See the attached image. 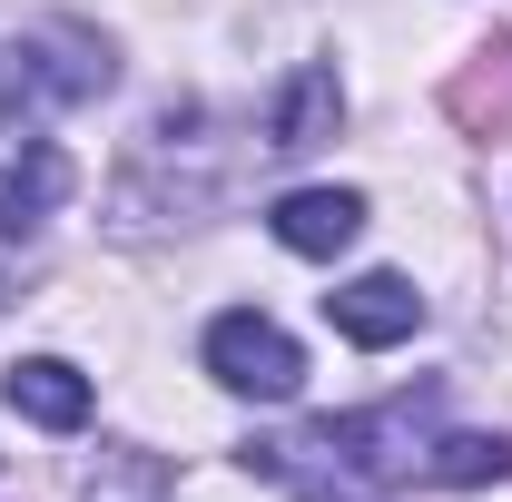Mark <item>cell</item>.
<instances>
[{
  "label": "cell",
  "instance_id": "6da1fadb",
  "mask_svg": "<svg viewBox=\"0 0 512 502\" xmlns=\"http://www.w3.org/2000/svg\"><path fill=\"white\" fill-rule=\"evenodd\" d=\"M237 463L266 473V483H286V493H306V502H384V483L424 473V404L335 414V424H316V434L247 443Z\"/></svg>",
  "mask_w": 512,
  "mask_h": 502
},
{
  "label": "cell",
  "instance_id": "7a4b0ae2",
  "mask_svg": "<svg viewBox=\"0 0 512 502\" xmlns=\"http://www.w3.org/2000/svg\"><path fill=\"white\" fill-rule=\"evenodd\" d=\"M109 79H119V60H109L99 30H79V20H30L20 50H10V69H0V128H10V138H40L50 109L99 99Z\"/></svg>",
  "mask_w": 512,
  "mask_h": 502
},
{
  "label": "cell",
  "instance_id": "3957f363",
  "mask_svg": "<svg viewBox=\"0 0 512 502\" xmlns=\"http://www.w3.org/2000/svg\"><path fill=\"white\" fill-rule=\"evenodd\" d=\"M207 375L227 384V394L286 404V394L306 384V355H296V335H286L276 315H256V306H227L217 325H207Z\"/></svg>",
  "mask_w": 512,
  "mask_h": 502
},
{
  "label": "cell",
  "instance_id": "277c9868",
  "mask_svg": "<svg viewBox=\"0 0 512 502\" xmlns=\"http://www.w3.org/2000/svg\"><path fill=\"white\" fill-rule=\"evenodd\" d=\"M69 188H79L69 148H50V138H20V148L0 158V247L40 237V227L60 217V197H69Z\"/></svg>",
  "mask_w": 512,
  "mask_h": 502
},
{
  "label": "cell",
  "instance_id": "5b68a950",
  "mask_svg": "<svg viewBox=\"0 0 512 502\" xmlns=\"http://www.w3.org/2000/svg\"><path fill=\"white\" fill-rule=\"evenodd\" d=\"M325 315H335V335L345 345H365V355H384V345H404L414 325H424V296H414V276H355V286H335L325 296Z\"/></svg>",
  "mask_w": 512,
  "mask_h": 502
},
{
  "label": "cell",
  "instance_id": "8992f818",
  "mask_svg": "<svg viewBox=\"0 0 512 502\" xmlns=\"http://www.w3.org/2000/svg\"><path fill=\"white\" fill-rule=\"evenodd\" d=\"M266 227H276V247L286 256H345L365 237V197L355 188H286L266 207Z\"/></svg>",
  "mask_w": 512,
  "mask_h": 502
},
{
  "label": "cell",
  "instance_id": "52a82bcc",
  "mask_svg": "<svg viewBox=\"0 0 512 502\" xmlns=\"http://www.w3.org/2000/svg\"><path fill=\"white\" fill-rule=\"evenodd\" d=\"M0 404H10L20 424H40V434H79V424H89V375L60 365V355H20V365L0 375Z\"/></svg>",
  "mask_w": 512,
  "mask_h": 502
},
{
  "label": "cell",
  "instance_id": "ba28073f",
  "mask_svg": "<svg viewBox=\"0 0 512 502\" xmlns=\"http://www.w3.org/2000/svg\"><path fill=\"white\" fill-rule=\"evenodd\" d=\"M335 128H345V89H335V69H325V60L286 69V89H276V109H266V148L306 158V148H325Z\"/></svg>",
  "mask_w": 512,
  "mask_h": 502
},
{
  "label": "cell",
  "instance_id": "9c48e42d",
  "mask_svg": "<svg viewBox=\"0 0 512 502\" xmlns=\"http://www.w3.org/2000/svg\"><path fill=\"white\" fill-rule=\"evenodd\" d=\"M79 502H178V473H168L158 453L119 443V453H99V463L79 473Z\"/></svg>",
  "mask_w": 512,
  "mask_h": 502
},
{
  "label": "cell",
  "instance_id": "30bf717a",
  "mask_svg": "<svg viewBox=\"0 0 512 502\" xmlns=\"http://www.w3.org/2000/svg\"><path fill=\"white\" fill-rule=\"evenodd\" d=\"M503 473H512V443L503 434H444V443H424V483L473 493V483H503Z\"/></svg>",
  "mask_w": 512,
  "mask_h": 502
},
{
  "label": "cell",
  "instance_id": "8fae6325",
  "mask_svg": "<svg viewBox=\"0 0 512 502\" xmlns=\"http://www.w3.org/2000/svg\"><path fill=\"white\" fill-rule=\"evenodd\" d=\"M10 296H20V266H10V256H0V306H10Z\"/></svg>",
  "mask_w": 512,
  "mask_h": 502
}]
</instances>
